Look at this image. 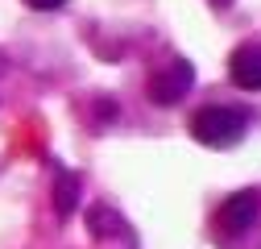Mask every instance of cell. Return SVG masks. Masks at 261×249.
Listing matches in <instances>:
<instances>
[{
    "label": "cell",
    "mask_w": 261,
    "mask_h": 249,
    "mask_svg": "<svg viewBox=\"0 0 261 249\" xmlns=\"http://www.w3.org/2000/svg\"><path fill=\"white\" fill-rule=\"evenodd\" d=\"M245 133V112L241 108H199L191 116V137L199 141V145H212V150H228L232 141H241Z\"/></svg>",
    "instance_id": "obj_1"
},
{
    "label": "cell",
    "mask_w": 261,
    "mask_h": 249,
    "mask_svg": "<svg viewBox=\"0 0 261 249\" xmlns=\"http://www.w3.org/2000/svg\"><path fill=\"white\" fill-rule=\"evenodd\" d=\"M191 87H195V67L187 58H174V62H166V67H158L149 75V100L158 108H170V104H178L187 96Z\"/></svg>",
    "instance_id": "obj_2"
},
{
    "label": "cell",
    "mask_w": 261,
    "mask_h": 249,
    "mask_svg": "<svg viewBox=\"0 0 261 249\" xmlns=\"http://www.w3.org/2000/svg\"><path fill=\"white\" fill-rule=\"evenodd\" d=\"M257 195L253 191H237V195H228L224 204H220V212H216V229L224 233V237H241V233H249L253 229V220H257Z\"/></svg>",
    "instance_id": "obj_3"
},
{
    "label": "cell",
    "mask_w": 261,
    "mask_h": 249,
    "mask_svg": "<svg viewBox=\"0 0 261 249\" xmlns=\"http://www.w3.org/2000/svg\"><path fill=\"white\" fill-rule=\"evenodd\" d=\"M228 75L245 91H261V46H241L228 58Z\"/></svg>",
    "instance_id": "obj_4"
},
{
    "label": "cell",
    "mask_w": 261,
    "mask_h": 249,
    "mask_svg": "<svg viewBox=\"0 0 261 249\" xmlns=\"http://www.w3.org/2000/svg\"><path fill=\"white\" fill-rule=\"evenodd\" d=\"M87 229H91V237H100V241H108V237H120L124 245L133 241V237H128L124 216H120V212H112V208H104V204H95V208L87 212Z\"/></svg>",
    "instance_id": "obj_5"
},
{
    "label": "cell",
    "mask_w": 261,
    "mask_h": 249,
    "mask_svg": "<svg viewBox=\"0 0 261 249\" xmlns=\"http://www.w3.org/2000/svg\"><path fill=\"white\" fill-rule=\"evenodd\" d=\"M75 208H79V179L71 170H58V179H54V212L67 220Z\"/></svg>",
    "instance_id": "obj_6"
},
{
    "label": "cell",
    "mask_w": 261,
    "mask_h": 249,
    "mask_svg": "<svg viewBox=\"0 0 261 249\" xmlns=\"http://www.w3.org/2000/svg\"><path fill=\"white\" fill-rule=\"evenodd\" d=\"M29 9H38V13H54V9H62L67 0H25Z\"/></svg>",
    "instance_id": "obj_7"
}]
</instances>
